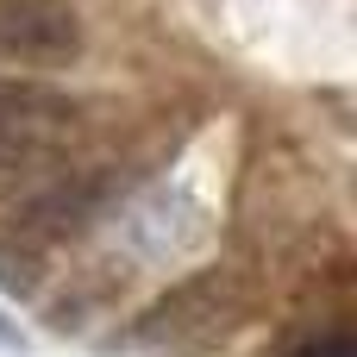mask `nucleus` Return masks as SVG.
Listing matches in <instances>:
<instances>
[{"mask_svg": "<svg viewBox=\"0 0 357 357\" xmlns=\"http://www.w3.org/2000/svg\"><path fill=\"white\" fill-rule=\"evenodd\" d=\"M75 138V100L38 75H0V207L25 201L63 169Z\"/></svg>", "mask_w": 357, "mask_h": 357, "instance_id": "obj_1", "label": "nucleus"}, {"mask_svg": "<svg viewBox=\"0 0 357 357\" xmlns=\"http://www.w3.org/2000/svg\"><path fill=\"white\" fill-rule=\"evenodd\" d=\"M238 326H245V289L226 270H201V276L176 282L163 301H151L126 339H132V351L151 357H207Z\"/></svg>", "mask_w": 357, "mask_h": 357, "instance_id": "obj_2", "label": "nucleus"}, {"mask_svg": "<svg viewBox=\"0 0 357 357\" xmlns=\"http://www.w3.org/2000/svg\"><path fill=\"white\" fill-rule=\"evenodd\" d=\"M82 56V19L69 0H0V63L69 69Z\"/></svg>", "mask_w": 357, "mask_h": 357, "instance_id": "obj_3", "label": "nucleus"}, {"mask_svg": "<svg viewBox=\"0 0 357 357\" xmlns=\"http://www.w3.org/2000/svg\"><path fill=\"white\" fill-rule=\"evenodd\" d=\"M19 345H25V339H19V326H6V320H0V351H19Z\"/></svg>", "mask_w": 357, "mask_h": 357, "instance_id": "obj_4", "label": "nucleus"}]
</instances>
